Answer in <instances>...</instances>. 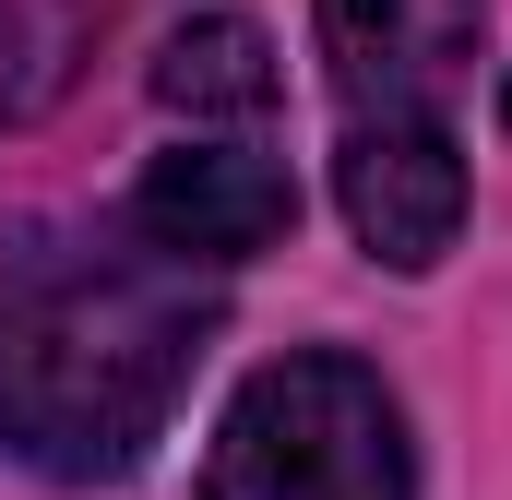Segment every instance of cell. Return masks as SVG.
<instances>
[{"label":"cell","mask_w":512,"mask_h":500,"mask_svg":"<svg viewBox=\"0 0 512 500\" xmlns=\"http://www.w3.org/2000/svg\"><path fill=\"white\" fill-rule=\"evenodd\" d=\"M155 108L191 120V143H203V131L262 143V120H274V36H262L251 12H203V24H179L167 60H155Z\"/></svg>","instance_id":"6"},{"label":"cell","mask_w":512,"mask_h":500,"mask_svg":"<svg viewBox=\"0 0 512 500\" xmlns=\"http://www.w3.org/2000/svg\"><path fill=\"white\" fill-rule=\"evenodd\" d=\"M334 203L370 262L429 274L465 239V143L453 131H346L334 143Z\"/></svg>","instance_id":"5"},{"label":"cell","mask_w":512,"mask_h":500,"mask_svg":"<svg viewBox=\"0 0 512 500\" xmlns=\"http://www.w3.org/2000/svg\"><path fill=\"white\" fill-rule=\"evenodd\" d=\"M203 346H215V298L191 286V262L143 239L72 262L0 322V441L60 489L131 477L167 441Z\"/></svg>","instance_id":"1"},{"label":"cell","mask_w":512,"mask_h":500,"mask_svg":"<svg viewBox=\"0 0 512 500\" xmlns=\"http://www.w3.org/2000/svg\"><path fill=\"white\" fill-rule=\"evenodd\" d=\"M501 120H512V72H501Z\"/></svg>","instance_id":"8"},{"label":"cell","mask_w":512,"mask_h":500,"mask_svg":"<svg viewBox=\"0 0 512 500\" xmlns=\"http://www.w3.org/2000/svg\"><path fill=\"white\" fill-rule=\"evenodd\" d=\"M298 227V179L274 167V143H167L143 179H131V239L191 262V274H227Z\"/></svg>","instance_id":"4"},{"label":"cell","mask_w":512,"mask_h":500,"mask_svg":"<svg viewBox=\"0 0 512 500\" xmlns=\"http://www.w3.org/2000/svg\"><path fill=\"white\" fill-rule=\"evenodd\" d=\"M203 500H417L405 405L346 346H286L274 370L239 381Z\"/></svg>","instance_id":"2"},{"label":"cell","mask_w":512,"mask_h":500,"mask_svg":"<svg viewBox=\"0 0 512 500\" xmlns=\"http://www.w3.org/2000/svg\"><path fill=\"white\" fill-rule=\"evenodd\" d=\"M489 0H322V60L346 131H453V84L477 72Z\"/></svg>","instance_id":"3"},{"label":"cell","mask_w":512,"mask_h":500,"mask_svg":"<svg viewBox=\"0 0 512 500\" xmlns=\"http://www.w3.org/2000/svg\"><path fill=\"white\" fill-rule=\"evenodd\" d=\"M84 36H96V12H84V0H0V131L48 120V108L72 96Z\"/></svg>","instance_id":"7"}]
</instances>
